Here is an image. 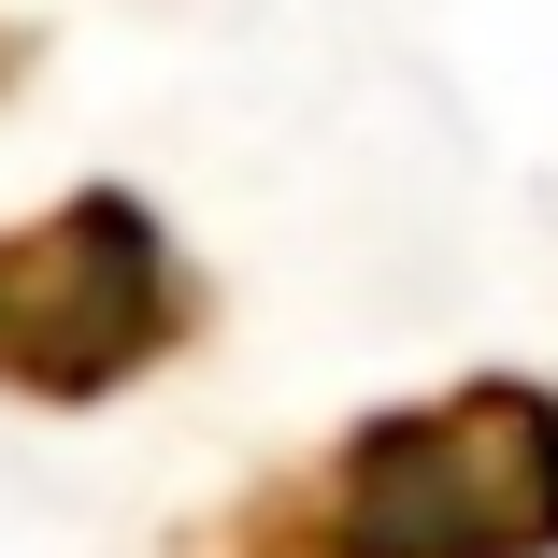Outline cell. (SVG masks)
<instances>
[{
    "instance_id": "cell-1",
    "label": "cell",
    "mask_w": 558,
    "mask_h": 558,
    "mask_svg": "<svg viewBox=\"0 0 558 558\" xmlns=\"http://www.w3.org/2000/svg\"><path fill=\"white\" fill-rule=\"evenodd\" d=\"M558 544V415L530 387H473L344 459V558H530Z\"/></svg>"
},
{
    "instance_id": "cell-2",
    "label": "cell",
    "mask_w": 558,
    "mask_h": 558,
    "mask_svg": "<svg viewBox=\"0 0 558 558\" xmlns=\"http://www.w3.org/2000/svg\"><path fill=\"white\" fill-rule=\"evenodd\" d=\"M158 315H172V258L130 201H72L44 244H0V373L100 387L158 344Z\"/></svg>"
}]
</instances>
